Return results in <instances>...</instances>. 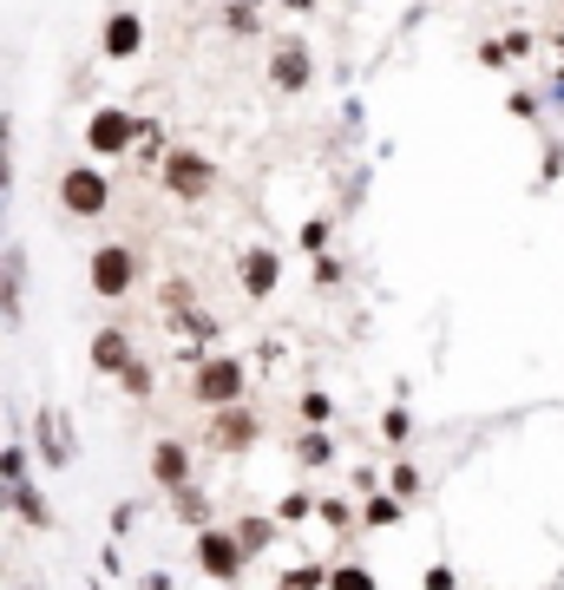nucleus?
<instances>
[{"instance_id":"1","label":"nucleus","mask_w":564,"mask_h":590,"mask_svg":"<svg viewBox=\"0 0 564 590\" xmlns=\"http://www.w3.org/2000/svg\"><path fill=\"white\" fill-rule=\"evenodd\" d=\"M139 276H144V263H139L132 243H99V250L85 256V283H92L99 302H125V295L139 289Z\"/></svg>"},{"instance_id":"2","label":"nucleus","mask_w":564,"mask_h":590,"mask_svg":"<svg viewBox=\"0 0 564 590\" xmlns=\"http://www.w3.org/2000/svg\"><path fill=\"white\" fill-rule=\"evenodd\" d=\"M158 184H164L178 204H204V197L216 191V164L198 145H171L164 164H158Z\"/></svg>"},{"instance_id":"3","label":"nucleus","mask_w":564,"mask_h":590,"mask_svg":"<svg viewBox=\"0 0 564 590\" xmlns=\"http://www.w3.org/2000/svg\"><path fill=\"white\" fill-rule=\"evenodd\" d=\"M53 191H60V211L79 217V223H92V217H105V211H112V177H105L92 157H85V164H67Z\"/></svg>"},{"instance_id":"4","label":"nucleus","mask_w":564,"mask_h":590,"mask_svg":"<svg viewBox=\"0 0 564 590\" xmlns=\"http://www.w3.org/2000/svg\"><path fill=\"white\" fill-rule=\"evenodd\" d=\"M243 394H250V368H243V362H236V355H211V362H198V368H191V400H198V407H236V400H243Z\"/></svg>"},{"instance_id":"5","label":"nucleus","mask_w":564,"mask_h":590,"mask_svg":"<svg viewBox=\"0 0 564 590\" xmlns=\"http://www.w3.org/2000/svg\"><path fill=\"white\" fill-rule=\"evenodd\" d=\"M191 551H198V571H204L211 584H236V578L250 571V551L236 545V531H230V525H204Z\"/></svg>"},{"instance_id":"6","label":"nucleus","mask_w":564,"mask_h":590,"mask_svg":"<svg viewBox=\"0 0 564 590\" xmlns=\"http://www.w3.org/2000/svg\"><path fill=\"white\" fill-rule=\"evenodd\" d=\"M139 125L144 119H132L125 105H99V112L85 119V151H92V157H132Z\"/></svg>"},{"instance_id":"7","label":"nucleus","mask_w":564,"mask_h":590,"mask_svg":"<svg viewBox=\"0 0 564 590\" xmlns=\"http://www.w3.org/2000/svg\"><path fill=\"white\" fill-rule=\"evenodd\" d=\"M270 85H276L282 99H295V92L315 85V53H309V40H276V47H270Z\"/></svg>"},{"instance_id":"8","label":"nucleus","mask_w":564,"mask_h":590,"mask_svg":"<svg viewBox=\"0 0 564 590\" xmlns=\"http://www.w3.org/2000/svg\"><path fill=\"white\" fill-rule=\"evenodd\" d=\"M99 53L105 60H139L144 53V13L139 7H112L105 27H99Z\"/></svg>"},{"instance_id":"9","label":"nucleus","mask_w":564,"mask_h":590,"mask_svg":"<svg viewBox=\"0 0 564 590\" xmlns=\"http://www.w3.org/2000/svg\"><path fill=\"white\" fill-rule=\"evenodd\" d=\"M263 440V420L236 400V407H216V420H211V446L216 452H250V446Z\"/></svg>"},{"instance_id":"10","label":"nucleus","mask_w":564,"mask_h":590,"mask_svg":"<svg viewBox=\"0 0 564 590\" xmlns=\"http://www.w3.org/2000/svg\"><path fill=\"white\" fill-rule=\"evenodd\" d=\"M236 283H243L250 302H270L276 283H282V256L276 250H243V256H236Z\"/></svg>"},{"instance_id":"11","label":"nucleus","mask_w":564,"mask_h":590,"mask_svg":"<svg viewBox=\"0 0 564 590\" xmlns=\"http://www.w3.org/2000/svg\"><path fill=\"white\" fill-rule=\"evenodd\" d=\"M33 440H40L47 472L72 466V427H67V414H60V407H40V414H33Z\"/></svg>"},{"instance_id":"12","label":"nucleus","mask_w":564,"mask_h":590,"mask_svg":"<svg viewBox=\"0 0 564 590\" xmlns=\"http://www.w3.org/2000/svg\"><path fill=\"white\" fill-rule=\"evenodd\" d=\"M139 362V348H132V335L119 328V322H105L99 335H92V374H105V380H119V374Z\"/></svg>"},{"instance_id":"13","label":"nucleus","mask_w":564,"mask_h":590,"mask_svg":"<svg viewBox=\"0 0 564 590\" xmlns=\"http://www.w3.org/2000/svg\"><path fill=\"white\" fill-rule=\"evenodd\" d=\"M151 479H158L164 492L191 486V479H198V459H191V446H184V440H158V446H151Z\"/></svg>"},{"instance_id":"14","label":"nucleus","mask_w":564,"mask_h":590,"mask_svg":"<svg viewBox=\"0 0 564 590\" xmlns=\"http://www.w3.org/2000/svg\"><path fill=\"white\" fill-rule=\"evenodd\" d=\"M171 512L184 518V525H198V531H204V525H216V506H211V492H204V486H198V479H191V486H178V492H171Z\"/></svg>"},{"instance_id":"15","label":"nucleus","mask_w":564,"mask_h":590,"mask_svg":"<svg viewBox=\"0 0 564 590\" xmlns=\"http://www.w3.org/2000/svg\"><path fill=\"white\" fill-rule=\"evenodd\" d=\"M20 283H27L20 256H0V328H20Z\"/></svg>"},{"instance_id":"16","label":"nucleus","mask_w":564,"mask_h":590,"mask_svg":"<svg viewBox=\"0 0 564 590\" xmlns=\"http://www.w3.org/2000/svg\"><path fill=\"white\" fill-rule=\"evenodd\" d=\"M230 531H236V545H243L250 558H263V551H270V545L282 538V525H276V518H256V512H250V518H236Z\"/></svg>"},{"instance_id":"17","label":"nucleus","mask_w":564,"mask_h":590,"mask_svg":"<svg viewBox=\"0 0 564 590\" xmlns=\"http://www.w3.org/2000/svg\"><path fill=\"white\" fill-rule=\"evenodd\" d=\"M13 512L27 518L33 531H47V525H53V506H47V492H40L33 479H27V486H13Z\"/></svg>"},{"instance_id":"18","label":"nucleus","mask_w":564,"mask_h":590,"mask_svg":"<svg viewBox=\"0 0 564 590\" xmlns=\"http://www.w3.org/2000/svg\"><path fill=\"white\" fill-rule=\"evenodd\" d=\"M401 512H407V499H394V492H367L361 525H367V531H387V525H401Z\"/></svg>"},{"instance_id":"19","label":"nucleus","mask_w":564,"mask_h":590,"mask_svg":"<svg viewBox=\"0 0 564 590\" xmlns=\"http://www.w3.org/2000/svg\"><path fill=\"white\" fill-rule=\"evenodd\" d=\"M276 590H329V564H289Z\"/></svg>"},{"instance_id":"20","label":"nucleus","mask_w":564,"mask_h":590,"mask_svg":"<svg viewBox=\"0 0 564 590\" xmlns=\"http://www.w3.org/2000/svg\"><path fill=\"white\" fill-rule=\"evenodd\" d=\"M387 492H394V499H421V466H414V459H394V466H387Z\"/></svg>"},{"instance_id":"21","label":"nucleus","mask_w":564,"mask_h":590,"mask_svg":"<svg viewBox=\"0 0 564 590\" xmlns=\"http://www.w3.org/2000/svg\"><path fill=\"white\" fill-rule=\"evenodd\" d=\"M27 479H33L27 446H0V486H27Z\"/></svg>"},{"instance_id":"22","label":"nucleus","mask_w":564,"mask_h":590,"mask_svg":"<svg viewBox=\"0 0 564 590\" xmlns=\"http://www.w3.org/2000/svg\"><path fill=\"white\" fill-rule=\"evenodd\" d=\"M7 197H13V119H0V217H7Z\"/></svg>"},{"instance_id":"23","label":"nucleus","mask_w":564,"mask_h":590,"mask_svg":"<svg viewBox=\"0 0 564 590\" xmlns=\"http://www.w3.org/2000/svg\"><path fill=\"white\" fill-rule=\"evenodd\" d=\"M295 459H302V466H329V459H335V446H329L322 427H309V434L295 440Z\"/></svg>"},{"instance_id":"24","label":"nucleus","mask_w":564,"mask_h":590,"mask_svg":"<svg viewBox=\"0 0 564 590\" xmlns=\"http://www.w3.org/2000/svg\"><path fill=\"white\" fill-rule=\"evenodd\" d=\"M329 590H381V584H374L367 564H335V571H329Z\"/></svg>"},{"instance_id":"25","label":"nucleus","mask_w":564,"mask_h":590,"mask_svg":"<svg viewBox=\"0 0 564 590\" xmlns=\"http://www.w3.org/2000/svg\"><path fill=\"white\" fill-rule=\"evenodd\" d=\"M315 518H322L329 531H354V506L349 499H315Z\"/></svg>"},{"instance_id":"26","label":"nucleus","mask_w":564,"mask_h":590,"mask_svg":"<svg viewBox=\"0 0 564 590\" xmlns=\"http://www.w3.org/2000/svg\"><path fill=\"white\" fill-rule=\"evenodd\" d=\"M119 387H125V394H132V400H144V394H151V387H158V368H151V362H132V368L119 374Z\"/></svg>"},{"instance_id":"27","label":"nucleus","mask_w":564,"mask_h":590,"mask_svg":"<svg viewBox=\"0 0 564 590\" xmlns=\"http://www.w3.org/2000/svg\"><path fill=\"white\" fill-rule=\"evenodd\" d=\"M381 434H387L394 446H407V434H414V414H407V407H387V414H381Z\"/></svg>"},{"instance_id":"28","label":"nucleus","mask_w":564,"mask_h":590,"mask_svg":"<svg viewBox=\"0 0 564 590\" xmlns=\"http://www.w3.org/2000/svg\"><path fill=\"white\" fill-rule=\"evenodd\" d=\"M295 243H302L309 256H322V250H329V217H309L302 230H295Z\"/></svg>"},{"instance_id":"29","label":"nucleus","mask_w":564,"mask_h":590,"mask_svg":"<svg viewBox=\"0 0 564 590\" xmlns=\"http://www.w3.org/2000/svg\"><path fill=\"white\" fill-rule=\"evenodd\" d=\"M309 512H315V499H309V492H289V499L276 506V525H302Z\"/></svg>"},{"instance_id":"30","label":"nucleus","mask_w":564,"mask_h":590,"mask_svg":"<svg viewBox=\"0 0 564 590\" xmlns=\"http://www.w3.org/2000/svg\"><path fill=\"white\" fill-rule=\"evenodd\" d=\"M329 414H335L329 394H302V420H309V427H329Z\"/></svg>"},{"instance_id":"31","label":"nucleus","mask_w":564,"mask_h":590,"mask_svg":"<svg viewBox=\"0 0 564 590\" xmlns=\"http://www.w3.org/2000/svg\"><path fill=\"white\" fill-rule=\"evenodd\" d=\"M498 47H505V60H532V47H538V40H532L525 27H512V33H505Z\"/></svg>"},{"instance_id":"32","label":"nucleus","mask_w":564,"mask_h":590,"mask_svg":"<svg viewBox=\"0 0 564 590\" xmlns=\"http://www.w3.org/2000/svg\"><path fill=\"white\" fill-rule=\"evenodd\" d=\"M342 276H349V269H342V256H329V250H322V256H315V283H322V289H335Z\"/></svg>"},{"instance_id":"33","label":"nucleus","mask_w":564,"mask_h":590,"mask_svg":"<svg viewBox=\"0 0 564 590\" xmlns=\"http://www.w3.org/2000/svg\"><path fill=\"white\" fill-rule=\"evenodd\" d=\"M223 20H230V33H250V27H256V13H250V0H230V7H223Z\"/></svg>"},{"instance_id":"34","label":"nucleus","mask_w":564,"mask_h":590,"mask_svg":"<svg viewBox=\"0 0 564 590\" xmlns=\"http://www.w3.org/2000/svg\"><path fill=\"white\" fill-rule=\"evenodd\" d=\"M505 105H512V119H525V125H532V119H538V92H512V99H505Z\"/></svg>"},{"instance_id":"35","label":"nucleus","mask_w":564,"mask_h":590,"mask_svg":"<svg viewBox=\"0 0 564 590\" xmlns=\"http://www.w3.org/2000/svg\"><path fill=\"white\" fill-rule=\"evenodd\" d=\"M426 590H460V578H453V564H426Z\"/></svg>"},{"instance_id":"36","label":"nucleus","mask_w":564,"mask_h":590,"mask_svg":"<svg viewBox=\"0 0 564 590\" xmlns=\"http://www.w3.org/2000/svg\"><path fill=\"white\" fill-rule=\"evenodd\" d=\"M480 67H493V73H498V67H512V60H505V47H498V40H486V47H480Z\"/></svg>"},{"instance_id":"37","label":"nucleus","mask_w":564,"mask_h":590,"mask_svg":"<svg viewBox=\"0 0 564 590\" xmlns=\"http://www.w3.org/2000/svg\"><path fill=\"white\" fill-rule=\"evenodd\" d=\"M558 79H564V40H558Z\"/></svg>"},{"instance_id":"38","label":"nucleus","mask_w":564,"mask_h":590,"mask_svg":"<svg viewBox=\"0 0 564 590\" xmlns=\"http://www.w3.org/2000/svg\"><path fill=\"white\" fill-rule=\"evenodd\" d=\"M27 590H33V584H27Z\"/></svg>"},{"instance_id":"39","label":"nucleus","mask_w":564,"mask_h":590,"mask_svg":"<svg viewBox=\"0 0 564 590\" xmlns=\"http://www.w3.org/2000/svg\"><path fill=\"white\" fill-rule=\"evenodd\" d=\"M558 7H564V0H558Z\"/></svg>"}]
</instances>
